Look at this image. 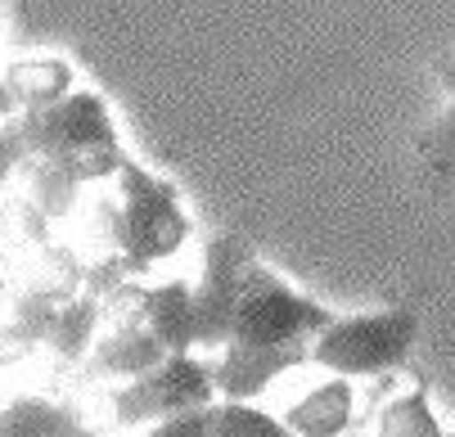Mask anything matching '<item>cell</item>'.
Here are the masks:
<instances>
[{
  "mask_svg": "<svg viewBox=\"0 0 455 437\" xmlns=\"http://www.w3.org/2000/svg\"><path fill=\"white\" fill-rule=\"evenodd\" d=\"M339 311L315 302L311 293L293 289L267 262L248 266V284L235 311L230 338L217 361V397L221 401H252L267 393L280 374L311 361L315 338L330 330Z\"/></svg>",
  "mask_w": 455,
  "mask_h": 437,
  "instance_id": "obj_1",
  "label": "cell"
},
{
  "mask_svg": "<svg viewBox=\"0 0 455 437\" xmlns=\"http://www.w3.org/2000/svg\"><path fill=\"white\" fill-rule=\"evenodd\" d=\"M104 212V239L113 253L104 258L122 280H136L163 258L180 253L189 239V212L180 203V190L145 163L126 158L117 171V203Z\"/></svg>",
  "mask_w": 455,
  "mask_h": 437,
  "instance_id": "obj_2",
  "label": "cell"
},
{
  "mask_svg": "<svg viewBox=\"0 0 455 437\" xmlns=\"http://www.w3.org/2000/svg\"><path fill=\"white\" fill-rule=\"evenodd\" d=\"M14 136L23 145V163H54L59 171H68L73 180H117L122 163L132 158L122 149L117 117L100 91H73L63 104L45 113H19Z\"/></svg>",
  "mask_w": 455,
  "mask_h": 437,
  "instance_id": "obj_3",
  "label": "cell"
},
{
  "mask_svg": "<svg viewBox=\"0 0 455 437\" xmlns=\"http://www.w3.org/2000/svg\"><path fill=\"white\" fill-rule=\"evenodd\" d=\"M419 338V316L406 306L361 311V316H334L311 347V365L330 369L334 379H379L406 365Z\"/></svg>",
  "mask_w": 455,
  "mask_h": 437,
  "instance_id": "obj_4",
  "label": "cell"
},
{
  "mask_svg": "<svg viewBox=\"0 0 455 437\" xmlns=\"http://www.w3.org/2000/svg\"><path fill=\"white\" fill-rule=\"evenodd\" d=\"M212 401H217V365H208L199 352H176L158 369L113 388L108 415L117 428H149L167 415L212 406Z\"/></svg>",
  "mask_w": 455,
  "mask_h": 437,
  "instance_id": "obj_5",
  "label": "cell"
},
{
  "mask_svg": "<svg viewBox=\"0 0 455 437\" xmlns=\"http://www.w3.org/2000/svg\"><path fill=\"white\" fill-rule=\"evenodd\" d=\"M252 248L239 234H212L204 243V275L194 284V352H221L248 284Z\"/></svg>",
  "mask_w": 455,
  "mask_h": 437,
  "instance_id": "obj_6",
  "label": "cell"
},
{
  "mask_svg": "<svg viewBox=\"0 0 455 437\" xmlns=\"http://www.w3.org/2000/svg\"><path fill=\"white\" fill-rule=\"evenodd\" d=\"M0 73H5V82H10V95H14L19 113H45V108L63 104L73 91H82L77 68L63 54H19Z\"/></svg>",
  "mask_w": 455,
  "mask_h": 437,
  "instance_id": "obj_7",
  "label": "cell"
},
{
  "mask_svg": "<svg viewBox=\"0 0 455 437\" xmlns=\"http://www.w3.org/2000/svg\"><path fill=\"white\" fill-rule=\"evenodd\" d=\"M136 316L167 343V352H194V284H136Z\"/></svg>",
  "mask_w": 455,
  "mask_h": 437,
  "instance_id": "obj_8",
  "label": "cell"
},
{
  "mask_svg": "<svg viewBox=\"0 0 455 437\" xmlns=\"http://www.w3.org/2000/svg\"><path fill=\"white\" fill-rule=\"evenodd\" d=\"M352 419H356V388L352 379H334V374L307 397H298L284 415L293 437H343Z\"/></svg>",
  "mask_w": 455,
  "mask_h": 437,
  "instance_id": "obj_9",
  "label": "cell"
},
{
  "mask_svg": "<svg viewBox=\"0 0 455 437\" xmlns=\"http://www.w3.org/2000/svg\"><path fill=\"white\" fill-rule=\"evenodd\" d=\"M104 321V302L100 298H86V293H73L68 302L59 306V316H54V330L45 338V347L54 352V361L63 365H82L91 356V347L100 343L95 330Z\"/></svg>",
  "mask_w": 455,
  "mask_h": 437,
  "instance_id": "obj_10",
  "label": "cell"
},
{
  "mask_svg": "<svg viewBox=\"0 0 455 437\" xmlns=\"http://www.w3.org/2000/svg\"><path fill=\"white\" fill-rule=\"evenodd\" d=\"M442 433L446 428L433 415L424 388H411V393L393 397L387 406H379V415L370 424V437H442Z\"/></svg>",
  "mask_w": 455,
  "mask_h": 437,
  "instance_id": "obj_11",
  "label": "cell"
},
{
  "mask_svg": "<svg viewBox=\"0 0 455 437\" xmlns=\"http://www.w3.org/2000/svg\"><path fill=\"white\" fill-rule=\"evenodd\" d=\"M77 415L50 401V397H14L10 406H0V437H54L59 428H68Z\"/></svg>",
  "mask_w": 455,
  "mask_h": 437,
  "instance_id": "obj_12",
  "label": "cell"
},
{
  "mask_svg": "<svg viewBox=\"0 0 455 437\" xmlns=\"http://www.w3.org/2000/svg\"><path fill=\"white\" fill-rule=\"evenodd\" d=\"M23 171H28V203L45 221H63L73 212V203L82 195V180H73L68 171H59L54 163H36V158H28Z\"/></svg>",
  "mask_w": 455,
  "mask_h": 437,
  "instance_id": "obj_13",
  "label": "cell"
},
{
  "mask_svg": "<svg viewBox=\"0 0 455 437\" xmlns=\"http://www.w3.org/2000/svg\"><path fill=\"white\" fill-rule=\"evenodd\" d=\"M212 437H293L284 415H271L252 401H212Z\"/></svg>",
  "mask_w": 455,
  "mask_h": 437,
  "instance_id": "obj_14",
  "label": "cell"
},
{
  "mask_svg": "<svg viewBox=\"0 0 455 437\" xmlns=\"http://www.w3.org/2000/svg\"><path fill=\"white\" fill-rule=\"evenodd\" d=\"M419 158H424V167H428L433 180L455 176V77H451V99H446V108L433 117V127L419 136Z\"/></svg>",
  "mask_w": 455,
  "mask_h": 437,
  "instance_id": "obj_15",
  "label": "cell"
},
{
  "mask_svg": "<svg viewBox=\"0 0 455 437\" xmlns=\"http://www.w3.org/2000/svg\"><path fill=\"white\" fill-rule=\"evenodd\" d=\"M145 437H212V406H194L145 428Z\"/></svg>",
  "mask_w": 455,
  "mask_h": 437,
  "instance_id": "obj_16",
  "label": "cell"
},
{
  "mask_svg": "<svg viewBox=\"0 0 455 437\" xmlns=\"http://www.w3.org/2000/svg\"><path fill=\"white\" fill-rule=\"evenodd\" d=\"M23 167V145L14 136V127H0V185Z\"/></svg>",
  "mask_w": 455,
  "mask_h": 437,
  "instance_id": "obj_17",
  "label": "cell"
},
{
  "mask_svg": "<svg viewBox=\"0 0 455 437\" xmlns=\"http://www.w3.org/2000/svg\"><path fill=\"white\" fill-rule=\"evenodd\" d=\"M14 117H19V104H14V95H10V82H5V73H0V127H10Z\"/></svg>",
  "mask_w": 455,
  "mask_h": 437,
  "instance_id": "obj_18",
  "label": "cell"
},
{
  "mask_svg": "<svg viewBox=\"0 0 455 437\" xmlns=\"http://www.w3.org/2000/svg\"><path fill=\"white\" fill-rule=\"evenodd\" d=\"M54 437H91V433H86V424H82V419H73L68 428H59Z\"/></svg>",
  "mask_w": 455,
  "mask_h": 437,
  "instance_id": "obj_19",
  "label": "cell"
},
{
  "mask_svg": "<svg viewBox=\"0 0 455 437\" xmlns=\"http://www.w3.org/2000/svg\"><path fill=\"white\" fill-rule=\"evenodd\" d=\"M442 437H455V428H446V433H442Z\"/></svg>",
  "mask_w": 455,
  "mask_h": 437,
  "instance_id": "obj_20",
  "label": "cell"
}]
</instances>
